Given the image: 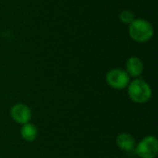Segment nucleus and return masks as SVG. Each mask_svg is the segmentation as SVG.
<instances>
[{"mask_svg": "<svg viewBox=\"0 0 158 158\" xmlns=\"http://www.w3.org/2000/svg\"><path fill=\"white\" fill-rule=\"evenodd\" d=\"M129 34L137 43H146L154 37L155 29L147 19H135L129 25Z\"/></svg>", "mask_w": 158, "mask_h": 158, "instance_id": "1", "label": "nucleus"}, {"mask_svg": "<svg viewBox=\"0 0 158 158\" xmlns=\"http://www.w3.org/2000/svg\"><path fill=\"white\" fill-rule=\"evenodd\" d=\"M128 94L133 102L144 104L151 99L152 89L144 80L135 79L128 85Z\"/></svg>", "mask_w": 158, "mask_h": 158, "instance_id": "2", "label": "nucleus"}, {"mask_svg": "<svg viewBox=\"0 0 158 158\" xmlns=\"http://www.w3.org/2000/svg\"><path fill=\"white\" fill-rule=\"evenodd\" d=\"M135 153L140 158H156L158 154V141L155 136H146L135 146Z\"/></svg>", "mask_w": 158, "mask_h": 158, "instance_id": "3", "label": "nucleus"}, {"mask_svg": "<svg viewBox=\"0 0 158 158\" xmlns=\"http://www.w3.org/2000/svg\"><path fill=\"white\" fill-rule=\"evenodd\" d=\"M107 84L117 90H122L128 87L131 82V77L126 70L121 69H113L109 70L106 77Z\"/></svg>", "mask_w": 158, "mask_h": 158, "instance_id": "4", "label": "nucleus"}, {"mask_svg": "<svg viewBox=\"0 0 158 158\" xmlns=\"http://www.w3.org/2000/svg\"><path fill=\"white\" fill-rule=\"evenodd\" d=\"M10 116L16 123L24 125L31 121L32 113L27 105L16 104L10 109Z\"/></svg>", "mask_w": 158, "mask_h": 158, "instance_id": "5", "label": "nucleus"}, {"mask_svg": "<svg viewBox=\"0 0 158 158\" xmlns=\"http://www.w3.org/2000/svg\"><path fill=\"white\" fill-rule=\"evenodd\" d=\"M143 62L138 56H131L126 62V72L130 77L137 78L142 75L143 71Z\"/></svg>", "mask_w": 158, "mask_h": 158, "instance_id": "6", "label": "nucleus"}, {"mask_svg": "<svg viewBox=\"0 0 158 158\" xmlns=\"http://www.w3.org/2000/svg\"><path fill=\"white\" fill-rule=\"evenodd\" d=\"M117 144L122 151L131 152L135 149L136 142L132 135L129 133H121L117 138Z\"/></svg>", "mask_w": 158, "mask_h": 158, "instance_id": "7", "label": "nucleus"}, {"mask_svg": "<svg viewBox=\"0 0 158 158\" xmlns=\"http://www.w3.org/2000/svg\"><path fill=\"white\" fill-rule=\"evenodd\" d=\"M20 135L26 142H33L38 136V130L35 125L31 123H26L22 125L20 130Z\"/></svg>", "mask_w": 158, "mask_h": 158, "instance_id": "8", "label": "nucleus"}, {"mask_svg": "<svg viewBox=\"0 0 158 158\" xmlns=\"http://www.w3.org/2000/svg\"><path fill=\"white\" fill-rule=\"evenodd\" d=\"M118 18L120 19V21L124 24H128L130 25L134 19H135V16L134 13L129 9H125L123 11H121L118 15Z\"/></svg>", "mask_w": 158, "mask_h": 158, "instance_id": "9", "label": "nucleus"}]
</instances>
